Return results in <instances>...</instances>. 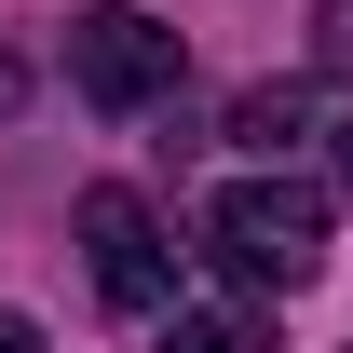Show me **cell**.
I'll return each instance as SVG.
<instances>
[{"label":"cell","mask_w":353,"mask_h":353,"mask_svg":"<svg viewBox=\"0 0 353 353\" xmlns=\"http://www.w3.org/2000/svg\"><path fill=\"white\" fill-rule=\"evenodd\" d=\"M0 353H41V326H28V312H0Z\"/></svg>","instance_id":"cell-7"},{"label":"cell","mask_w":353,"mask_h":353,"mask_svg":"<svg viewBox=\"0 0 353 353\" xmlns=\"http://www.w3.org/2000/svg\"><path fill=\"white\" fill-rule=\"evenodd\" d=\"M163 353H272V326L245 299H204V312H163Z\"/></svg>","instance_id":"cell-4"},{"label":"cell","mask_w":353,"mask_h":353,"mask_svg":"<svg viewBox=\"0 0 353 353\" xmlns=\"http://www.w3.org/2000/svg\"><path fill=\"white\" fill-rule=\"evenodd\" d=\"M312 41H326V54L353 68V0H326V14H312Z\"/></svg>","instance_id":"cell-6"},{"label":"cell","mask_w":353,"mask_h":353,"mask_svg":"<svg viewBox=\"0 0 353 353\" xmlns=\"http://www.w3.org/2000/svg\"><path fill=\"white\" fill-rule=\"evenodd\" d=\"M340 176H353V123H340Z\"/></svg>","instance_id":"cell-8"},{"label":"cell","mask_w":353,"mask_h":353,"mask_svg":"<svg viewBox=\"0 0 353 353\" xmlns=\"http://www.w3.org/2000/svg\"><path fill=\"white\" fill-rule=\"evenodd\" d=\"M204 245H218L231 285L299 299L312 272H326V190H312V176H231L218 204H204Z\"/></svg>","instance_id":"cell-1"},{"label":"cell","mask_w":353,"mask_h":353,"mask_svg":"<svg viewBox=\"0 0 353 353\" xmlns=\"http://www.w3.org/2000/svg\"><path fill=\"white\" fill-rule=\"evenodd\" d=\"M68 82L95 109H150V95H176V28L136 0H95V14H68Z\"/></svg>","instance_id":"cell-2"},{"label":"cell","mask_w":353,"mask_h":353,"mask_svg":"<svg viewBox=\"0 0 353 353\" xmlns=\"http://www.w3.org/2000/svg\"><path fill=\"white\" fill-rule=\"evenodd\" d=\"M82 272L109 312H176V245L136 190H82Z\"/></svg>","instance_id":"cell-3"},{"label":"cell","mask_w":353,"mask_h":353,"mask_svg":"<svg viewBox=\"0 0 353 353\" xmlns=\"http://www.w3.org/2000/svg\"><path fill=\"white\" fill-rule=\"evenodd\" d=\"M299 123H312V95H299V82H259L245 109H231V136H245V150H299Z\"/></svg>","instance_id":"cell-5"}]
</instances>
